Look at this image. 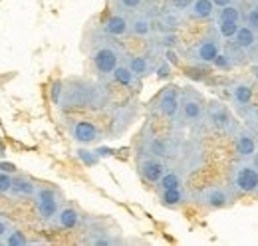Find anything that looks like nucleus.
<instances>
[{"mask_svg":"<svg viewBox=\"0 0 258 246\" xmlns=\"http://www.w3.org/2000/svg\"><path fill=\"white\" fill-rule=\"evenodd\" d=\"M137 173L141 175L143 181H147L149 184H157L159 179L165 175V171L169 169L167 165V159H161V157H155V155L149 153H137Z\"/></svg>","mask_w":258,"mask_h":246,"instance_id":"1a4fd4ad","label":"nucleus"},{"mask_svg":"<svg viewBox=\"0 0 258 246\" xmlns=\"http://www.w3.org/2000/svg\"><path fill=\"white\" fill-rule=\"evenodd\" d=\"M62 92H64V82H62V80H56V82L52 84V90H50V99H52L54 105H60Z\"/></svg>","mask_w":258,"mask_h":246,"instance_id":"f704fd0d","label":"nucleus"},{"mask_svg":"<svg viewBox=\"0 0 258 246\" xmlns=\"http://www.w3.org/2000/svg\"><path fill=\"white\" fill-rule=\"evenodd\" d=\"M252 74H254V78L258 80V66H254V68H252Z\"/></svg>","mask_w":258,"mask_h":246,"instance_id":"a18cd8bd","label":"nucleus"},{"mask_svg":"<svg viewBox=\"0 0 258 246\" xmlns=\"http://www.w3.org/2000/svg\"><path fill=\"white\" fill-rule=\"evenodd\" d=\"M84 242L90 246H115L121 242V238L115 232H109L103 226H97V228H92L88 232V238Z\"/></svg>","mask_w":258,"mask_h":246,"instance_id":"aec40b11","label":"nucleus"},{"mask_svg":"<svg viewBox=\"0 0 258 246\" xmlns=\"http://www.w3.org/2000/svg\"><path fill=\"white\" fill-rule=\"evenodd\" d=\"M215 28L217 32L223 36V40H230L234 38V34L240 28V22H232V20H217L215 22Z\"/></svg>","mask_w":258,"mask_h":246,"instance_id":"bb28decb","label":"nucleus"},{"mask_svg":"<svg viewBox=\"0 0 258 246\" xmlns=\"http://www.w3.org/2000/svg\"><path fill=\"white\" fill-rule=\"evenodd\" d=\"M217 12V6L213 4V0H193L191 6L185 10V14L193 20H209L213 18Z\"/></svg>","mask_w":258,"mask_h":246,"instance_id":"412c9836","label":"nucleus"},{"mask_svg":"<svg viewBox=\"0 0 258 246\" xmlns=\"http://www.w3.org/2000/svg\"><path fill=\"white\" fill-rule=\"evenodd\" d=\"M96 151L101 159H103V157H111V155H113V149H109V147H97Z\"/></svg>","mask_w":258,"mask_h":246,"instance_id":"a19ab883","label":"nucleus"},{"mask_svg":"<svg viewBox=\"0 0 258 246\" xmlns=\"http://www.w3.org/2000/svg\"><path fill=\"white\" fill-rule=\"evenodd\" d=\"M179 97H181V90L177 86H173V84L165 86L153 99V111L167 119H175L179 113Z\"/></svg>","mask_w":258,"mask_h":246,"instance_id":"f8f14e48","label":"nucleus"},{"mask_svg":"<svg viewBox=\"0 0 258 246\" xmlns=\"http://www.w3.org/2000/svg\"><path fill=\"white\" fill-rule=\"evenodd\" d=\"M181 18H183V12L175 10V8H167L165 12L159 14V18L155 20V30L157 32H175L181 24Z\"/></svg>","mask_w":258,"mask_h":246,"instance_id":"4be33fe9","label":"nucleus"},{"mask_svg":"<svg viewBox=\"0 0 258 246\" xmlns=\"http://www.w3.org/2000/svg\"><path fill=\"white\" fill-rule=\"evenodd\" d=\"M107 103V92L105 88L88 78H70L64 80V92L60 99V109L68 107H80V109H97Z\"/></svg>","mask_w":258,"mask_h":246,"instance_id":"f257e3e1","label":"nucleus"},{"mask_svg":"<svg viewBox=\"0 0 258 246\" xmlns=\"http://www.w3.org/2000/svg\"><path fill=\"white\" fill-rule=\"evenodd\" d=\"M230 187L236 195H256L258 167L250 159H240L230 169Z\"/></svg>","mask_w":258,"mask_h":246,"instance_id":"423d86ee","label":"nucleus"},{"mask_svg":"<svg viewBox=\"0 0 258 246\" xmlns=\"http://www.w3.org/2000/svg\"><path fill=\"white\" fill-rule=\"evenodd\" d=\"M155 32V22L151 20V16L147 12H135L129 18V34L137 36V38H149Z\"/></svg>","mask_w":258,"mask_h":246,"instance_id":"f3484780","label":"nucleus"},{"mask_svg":"<svg viewBox=\"0 0 258 246\" xmlns=\"http://www.w3.org/2000/svg\"><path fill=\"white\" fill-rule=\"evenodd\" d=\"M171 72H173V64L169 60L157 61V66H155V76H157L159 80H167V78L171 76Z\"/></svg>","mask_w":258,"mask_h":246,"instance_id":"473e14b6","label":"nucleus"},{"mask_svg":"<svg viewBox=\"0 0 258 246\" xmlns=\"http://www.w3.org/2000/svg\"><path fill=\"white\" fill-rule=\"evenodd\" d=\"M36 189H38V184L32 177L16 173L14 181H12V189H10V197H14V199H34Z\"/></svg>","mask_w":258,"mask_h":246,"instance_id":"a211bd4d","label":"nucleus"},{"mask_svg":"<svg viewBox=\"0 0 258 246\" xmlns=\"http://www.w3.org/2000/svg\"><path fill=\"white\" fill-rule=\"evenodd\" d=\"M0 171H6V173L16 175V167H14L12 163H4V161H0Z\"/></svg>","mask_w":258,"mask_h":246,"instance_id":"58836bf2","label":"nucleus"},{"mask_svg":"<svg viewBox=\"0 0 258 246\" xmlns=\"http://www.w3.org/2000/svg\"><path fill=\"white\" fill-rule=\"evenodd\" d=\"M139 151H141V153H149V155H155V157H161V159H167V161L181 153L177 141L155 137V135H143V137H141V143H139Z\"/></svg>","mask_w":258,"mask_h":246,"instance_id":"9b49d317","label":"nucleus"},{"mask_svg":"<svg viewBox=\"0 0 258 246\" xmlns=\"http://www.w3.org/2000/svg\"><path fill=\"white\" fill-rule=\"evenodd\" d=\"M234 149L238 159H250L258 151L256 137L248 127H238V131L234 133Z\"/></svg>","mask_w":258,"mask_h":246,"instance_id":"2eb2a0df","label":"nucleus"},{"mask_svg":"<svg viewBox=\"0 0 258 246\" xmlns=\"http://www.w3.org/2000/svg\"><path fill=\"white\" fill-rule=\"evenodd\" d=\"M70 137L78 143V145H96L103 139L101 129L97 127L96 123L88 121V119H78L70 125Z\"/></svg>","mask_w":258,"mask_h":246,"instance_id":"ddd939ff","label":"nucleus"},{"mask_svg":"<svg viewBox=\"0 0 258 246\" xmlns=\"http://www.w3.org/2000/svg\"><path fill=\"white\" fill-rule=\"evenodd\" d=\"M244 24H246L248 28H252V30L258 32V2H254V4L246 10V14H244Z\"/></svg>","mask_w":258,"mask_h":246,"instance_id":"2f4dec72","label":"nucleus"},{"mask_svg":"<svg viewBox=\"0 0 258 246\" xmlns=\"http://www.w3.org/2000/svg\"><path fill=\"white\" fill-rule=\"evenodd\" d=\"M213 66H217L219 70H230V68H232V61H230V58L226 56L225 52H221V54H219V56L215 58Z\"/></svg>","mask_w":258,"mask_h":246,"instance_id":"c9c22d12","label":"nucleus"},{"mask_svg":"<svg viewBox=\"0 0 258 246\" xmlns=\"http://www.w3.org/2000/svg\"><path fill=\"white\" fill-rule=\"evenodd\" d=\"M155 44H157L161 50L177 48V44H179V36H177L175 32H159V38L155 40Z\"/></svg>","mask_w":258,"mask_h":246,"instance_id":"7c9ffc66","label":"nucleus"},{"mask_svg":"<svg viewBox=\"0 0 258 246\" xmlns=\"http://www.w3.org/2000/svg\"><path fill=\"white\" fill-rule=\"evenodd\" d=\"M205 119L213 129H217L219 133H225L234 137V133L238 131V123L234 119V115L230 113V109L226 107L223 101L213 99L211 103H207V111H205Z\"/></svg>","mask_w":258,"mask_h":246,"instance_id":"6e6552de","label":"nucleus"},{"mask_svg":"<svg viewBox=\"0 0 258 246\" xmlns=\"http://www.w3.org/2000/svg\"><path fill=\"white\" fill-rule=\"evenodd\" d=\"M123 61L131 68V72H133L139 80H143V78L155 74V66H157V61L153 60V58H149V56H125Z\"/></svg>","mask_w":258,"mask_h":246,"instance_id":"6ab92c4d","label":"nucleus"},{"mask_svg":"<svg viewBox=\"0 0 258 246\" xmlns=\"http://www.w3.org/2000/svg\"><path fill=\"white\" fill-rule=\"evenodd\" d=\"M217 20H232V22H240L242 20V10L240 6L234 2V4H228L217 10Z\"/></svg>","mask_w":258,"mask_h":246,"instance_id":"a878e982","label":"nucleus"},{"mask_svg":"<svg viewBox=\"0 0 258 246\" xmlns=\"http://www.w3.org/2000/svg\"><path fill=\"white\" fill-rule=\"evenodd\" d=\"M256 195H258V191H256Z\"/></svg>","mask_w":258,"mask_h":246,"instance_id":"49530a36","label":"nucleus"},{"mask_svg":"<svg viewBox=\"0 0 258 246\" xmlns=\"http://www.w3.org/2000/svg\"><path fill=\"white\" fill-rule=\"evenodd\" d=\"M12 181H14V175H12V173L0 171V195H10Z\"/></svg>","mask_w":258,"mask_h":246,"instance_id":"72a5a7b5","label":"nucleus"},{"mask_svg":"<svg viewBox=\"0 0 258 246\" xmlns=\"http://www.w3.org/2000/svg\"><path fill=\"white\" fill-rule=\"evenodd\" d=\"M90 60L94 66V72L97 74L99 80H107L111 78L113 70L123 61L125 54L123 48L115 42V38L107 36L105 32L101 30L99 34L94 36V42H90Z\"/></svg>","mask_w":258,"mask_h":246,"instance_id":"f03ea898","label":"nucleus"},{"mask_svg":"<svg viewBox=\"0 0 258 246\" xmlns=\"http://www.w3.org/2000/svg\"><path fill=\"white\" fill-rule=\"evenodd\" d=\"M191 2L193 0H169V6L175 8V10H179V12H185L191 6Z\"/></svg>","mask_w":258,"mask_h":246,"instance_id":"e433bc0d","label":"nucleus"},{"mask_svg":"<svg viewBox=\"0 0 258 246\" xmlns=\"http://www.w3.org/2000/svg\"><path fill=\"white\" fill-rule=\"evenodd\" d=\"M236 0H213V4L217 6V8H223V6H228V4H234Z\"/></svg>","mask_w":258,"mask_h":246,"instance_id":"79ce46f5","label":"nucleus"},{"mask_svg":"<svg viewBox=\"0 0 258 246\" xmlns=\"http://www.w3.org/2000/svg\"><path fill=\"white\" fill-rule=\"evenodd\" d=\"M34 203H36V213H38L40 222L50 224L54 220V216L58 215V211L64 207V195L56 187L38 184L36 195H34Z\"/></svg>","mask_w":258,"mask_h":246,"instance_id":"20e7f679","label":"nucleus"},{"mask_svg":"<svg viewBox=\"0 0 258 246\" xmlns=\"http://www.w3.org/2000/svg\"><path fill=\"white\" fill-rule=\"evenodd\" d=\"M221 52H223V36L217 32V28H211L187 52V60L195 66H209Z\"/></svg>","mask_w":258,"mask_h":246,"instance_id":"39448f33","label":"nucleus"},{"mask_svg":"<svg viewBox=\"0 0 258 246\" xmlns=\"http://www.w3.org/2000/svg\"><path fill=\"white\" fill-rule=\"evenodd\" d=\"M207 103L205 97L193 88H183L179 97V113L175 117V127H193L205 119Z\"/></svg>","mask_w":258,"mask_h":246,"instance_id":"7ed1b4c3","label":"nucleus"},{"mask_svg":"<svg viewBox=\"0 0 258 246\" xmlns=\"http://www.w3.org/2000/svg\"><path fill=\"white\" fill-rule=\"evenodd\" d=\"M10 230H12V222H10L8 218H4V216L0 215V238H4Z\"/></svg>","mask_w":258,"mask_h":246,"instance_id":"4c0bfd02","label":"nucleus"},{"mask_svg":"<svg viewBox=\"0 0 258 246\" xmlns=\"http://www.w3.org/2000/svg\"><path fill=\"white\" fill-rule=\"evenodd\" d=\"M101 30L111 38H123L129 34V16L125 12H113L101 26Z\"/></svg>","mask_w":258,"mask_h":246,"instance_id":"dca6fc26","label":"nucleus"},{"mask_svg":"<svg viewBox=\"0 0 258 246\" xmlns=\"http://www.w3.org/2000/svg\"><path fill=\"white\" fill-rule=\"evenodd\" d=\"M82 220H84V215H82V211L78 207L64 205L58 211V215L54 216V220L50 222V226H54L58 230H74V228H78L82 224Z\"/></svg>","mask_w":258,"mask_h":246,"instance_id":"4468645a","label":"nucleus"},{"mask_svg":"<svg viewBox=\"0 0 258 246\" xmlns=\"http://www.w3.org/2000/svg\"><path fill=\"white\" fill-rule=\"evenodd\" d=\"M76 157H78L86 167H96L97 163H99V159H101V157L97 155L96 149H86V145L76 151Z\"/></svg>","mask_w":258,"mask_h":246,"instance_id":"c756f323","label":"nucleus"},{"mask_svg":"<svg viewBox=\"0 0 258 246\" xmlns=\"http://www.w3.org/2000/svg\"><path fill=\"white\" fill-rule=\"evenodd\" d=\"M159 201H161L163 207H167V209H179V207H183L189 201V193L185 191V187L159 191Z\"/></svg>","mask_w":258,"mask_h":246,"instance_id":"5701e85b","label":"nucleus"},{"mask_svg":"<svg viewBox=\"0 0 258 246\" xmlns=\"http://www.w3.org/2000/svg\"><path fill=\"white\" fill-rule=\"evenodd\" d=\"M4 246H30V240L26 238V234L20 228L12 226V230L4 236Z\"/></svg>","mask_w":258,"mask_h":246,"instance_id":"c85d7f7f","label":"nucleus"},{"mask_svg":"<svg viewBox=\"0 0 258 246\" xmlns=\"http://www.w3.org/2000/svg\"><path fill=\"white\" fill-rule=\"evenodd\" d=\"M6 153V149H4V145H2V141H0V157Z\"/></svg>","mask_w":258,"mask_h":246,"instance_id":"c03bdc74","label":"nucleus"},{"mask_svg":"<svg viewBox=\"0 0 258 246\" xmlns=\"http://www.w3.org/2000/svg\"><path fill=\"white\" fill-rule=\"evenodd\" d=\"M147 0H115V10L125 12V14H135L141 12Z\"/></svg>","mask_w":258,"mask_h":246,"instance_id":"cd10ccee","label":"nucleus"},{"mask_svg":"<svg viewBox=\"0 0 258 246\" xmlns=\"http://www.w3.org/2000/svg\"><path fill=\"white\" fill-rule=\"evenodd\" d=\"M236 199V193L234 189L228 184H211L207 189H203L199 195H197V203L201 207H205L207 211H221L226 209L234 203Z\"/></svg>","mask_w":258,"mask_h":246,"instance_id":"0eeeda50","label":"nucleus"},{"mask_svg":"<svg viewBox=\"0 0 258 246\" xmlns=\"http://www.w3.org/2000/svg\"><path fill=\"white\" fill-rule=\"evenodd\" d=\"M173 50H175V48H171V50H165V60H169L171 64H173V66H175V64H179V58L175 56V52H173Z\"/></svg>","mask_w":258,"mask_h":246,"instance_id":"ea45409f","label":"nucleus"},{"mask_svg":"<svg viewBox=\"0 0 258 246\" xmlns=\"http://www.w3.org/2000/svg\"><path fill=\"white\" fill-rule=\"evenodd\" d=\"M185 187V173L179 169H167L165 175L157 183V191H167V189H181Z\"/></svg>","mask_w":258,"mask_h":246,"instance_id":"393cba45","label":"nucleus"},{"mask_svg":"<svg viewBox=\"0 0 258 246\" xmlns=\"http://www.w3.org/2000/svg\"><path fill=\"white\" fill-rule=\"evenodd\" d=\"M252 84L246 80V78H238L230 84V103H232V109L242 115V117H248L250 115V109H252Z\"/></svg>","mask_w":258,"mask_h":246,"instance_id":"9d476101","label":"nucleus"},{"mask_svg":"<svg viewBox=\"0 0 258 246\" xmlns=\"http://www.w3.org/2000/svg\"><path fill=\"white\" fill-rule=\"evenodd\" d=\"M111 80H113L115 84L123 86V88H137V90H139V78L131 72V68H129L125 61H121V64L113 70Z\"/></svg>","mask_w":258,"mask_h":246,"instance_id":"b1692460","label":"nucleus"},{"mask_svg":"<svg viewBox=\"0 0 258 246\" xmlns=\"http://www.w3.org/2000/svg\"><path fill=\"white\" fill-rule=\"evenodd\" d=\"M250 161H252V163H254V165L258 167V151L254 155H252V157H250Z\"/></svg>","mask_w":258,"mask_h":246,"instance_id":"37998d69","label":"nucleus"}]
</instances>
